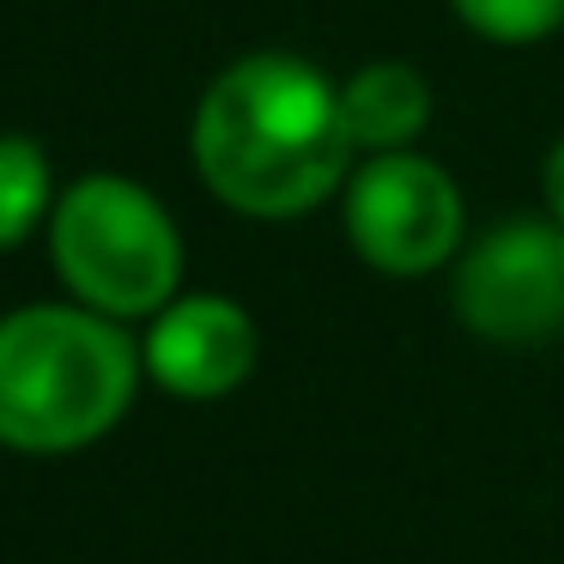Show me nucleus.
<instances>
[{
    "label": "nucleus",
    "instance_id": "nucleus-2",
    "mask_svg": "<svg viewBox=\"0 0 564 564\" xmlns=\"http://www.w3.org/2000/svg\"><path fill=\"white\" fill-rule=\"evenodd\" d=\"M140 352L86 304H31L0 322V443L74 455L110 437L140 389Z\"/></svg>",
    "mask_w": 564,
    "mask_h": 564
},
{
    "label": "nucleus",
    "instance_id": "nucleus-4",
    "mask_svg": "<svg viewBox=\"0 0 564 564\" xmlns=\"http://www.w3.org/2000/svg\"><path fill=\"white\" fill-rule=\"evenodd\" d=\"M346 243L389 280H425L462 256L467 200L462 183L425 152H370L340 188Z\"/></svg>",
    "mask_w": 564,
    "mask_h": 564
},
{
    "label": "nucleus",
    "instance_id": "nucleus-6",
    "mask_svg": "<svg viewBox=\"0 0 564 564\" xmlns=\"http://www.w3.org/2000/svg\"><path fill=\"white\" fill-rule=\"evenodd\" d=\"M261 358V334L256 316L231 297H171V304L152 316L147 340H140V365L176 401H219V394H237L249 377H256Z\"/></svg>",
    "mask_w": 564,
    "mask_h": 564
},
{
    "label": "nucleus",
    "instance_id": "nucleus-1",
    "mask_svg": "<svg viewBox=\"0 0 564 564\" xmlns=\"http://www.w3.org/2000/svg\"><path fill=\"white\" fill-rule=\"evenodd\" d=\"M340 86L316 62L261 50L231 62L195 110V171L243 219H297L352 176Z\"/></svg>",
    "mask_w": 564,
    "mask_h": 564
},
{
    "label": "nucleus",
    "instance_id": "nucleus-3",
    "mask_svg": "<svg viewBox=\"0 0 564 564\" xmlns=\"http://www.w3.org/2000/svg\"><path fill=\"white\" fill-rule=\"evenodd\" d=\"M50 249L67 292L110 322L159 316L183 285L176 219L128 176H86L55 200Z\"/></svg>",
    "mask_w": 564,
    "mask_h": 564
},
{
    "label": "nucleus",
    "instance_id": "nucleus-9",
    "mask_svg": "<svg viewBox=\"0 0 564 564\" xmlns=\"http://www.w3.org/2000/svg\"><path fill=\"white\" fill-rule=\"evenodd\" d=\"M449 13L474 37L522 50V43H540L564 25V0H449Z\"/></svg>",
    "mask_w": 564,
    "mask_h": 564
},
{
    "label": "nucleus",
    "instance_id": "nucleus-10",
    "mask_svg": "<svg viewBox=\"0 0 564 564\" xmlns=\"http://www.w3.org/2000/svg\"><path fill=\"white\" fill-rule=\"evenodd\" d=\"M540 188H546V219L564 225V134H558V147L546 152V164H540Z\"/></svg>",
    "mask_w": 564,
    "mask_h": 564
},
{
    "label": "nucleus",
    "instance_id": "nucleus-5",
    "mask_svg": "<svg viewBox=\"0 0 564 564\" xmlns=\"http://www.w3.org/2000/svg\"><path fill=\"white\" fill-rule=\"evenodd\" d=\"M455 316L491 346H540L564 334V225L503 219L455 256Z\"/></svg>",
    "mask_w": 564,
    "mask_h": 564
},
{
    "label": "nucleus",
    "instance_id": "nucleus-7",
    "mask_svg": "<svg viewBox=\"0 0 564 564\" xmlns=\"http://www.w3.org/2000/svg\"><path fill=\"white\" fill-rule=\"evenodd\" d=\"M340 110L365 159L370 152H406L431 122V79L413 62H365L340 86Z\"/></svg>",
    "mask_w": 564,
    "mask_h": 564
},
{
    "label": "nucleus",
    "instance_id": "nucleus-8",
    "mask_svg": "<svg viewBox=\"0 0 564 564\" xmlns=\"http://www.w3.org/2000/svg\"><path fill=\"white\" fill-rule=\"evenodd\" d=\"M50 213V159L37 140H0V249H19Z\"/></svg>",
    "mask_w": 564,
    "mask_h": 564
}]
</instances>
